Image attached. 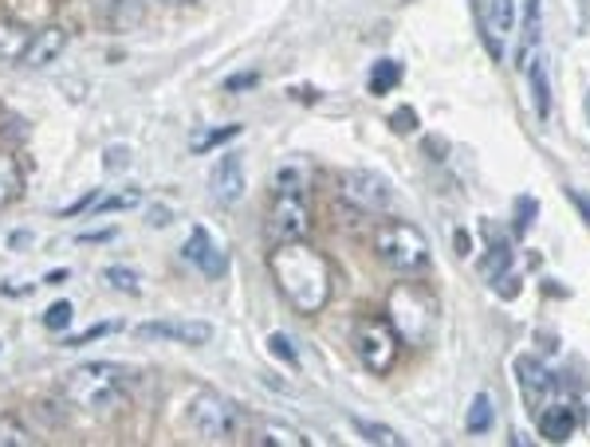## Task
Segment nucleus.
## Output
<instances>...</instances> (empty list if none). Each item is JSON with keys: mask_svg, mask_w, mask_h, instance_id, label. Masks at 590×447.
<instances>
[{"mask_svg": "<svg viewBox=\"0 0 590 447\" xmlns=\"http://www.w3.org/2000/svg\"><path fill=\"white\" fill-rule=\"evenodd\" d=\"M268 271L276 279V291L296 315L311 318L319 315L323 306L331 303L335 291V267L331 259L311 247L307 240H288V244H272Z\"/></svg>", "mask_w": 590, "mask_h": 447, "instance_id": "1", "label": "nucleus"}, {"mask_svg": "<svg viewBox=\"0 0 590 447\" xmlns=\"http://www.w3.org/2000/svg\"><path fill=\"white\" fill-rule=\"evenodd\" d=\"M126 385H130V369L114 361H95V366L72 369V376L63 381V397L84 412H114L126 400Z\"/></svg>", "mask_w": 590, "mask_h": 447, "instance_id": "2", "label": "nucleus"}, {"mask_svg": "<svg viewBox=\"0 0 590 447\" xmlns=\"http://www.w3.org/2000/svg\"><path fill=\"white\" fill-rule=\"evenodd\" d=\"M374 252L386 267L402 274H422L429 267V240L417 224L405 220H386L378 232H374Z\"/></svg>", "mask_w": 590, "mask_h": 447, "instance_id": "3", "label": "nucleus"}, {"mask_svg": "<svg viewBox=\"0 0 590 447\" xmlns=\"http://www.w3.org/2000/svg\"><path fill=\"white\" fill-rule=\"evenodd\" d=\"M386 310H390V325L398 330V337L402 342H414V346H422V342H429V334H434L437 325V303L434 295H425L417 283H398L390 291V298H386Z\"/></svg>", "mask_w": 590, "mask_h": 447, "instance_id": "4", "label": "nucleus"}, {"mask_svg": "<svg viewBox=\"0 0 590 447\" xmlns=\"http://www.w3.org/2000/svg\"><path fill=\"white\" fill-rule=\"evenodd\" d=\"M354 354H359V361H363L371 373H390L393 366H398V349H402V337H398V330L390 325V318H378V315H366L354 322Z\"/></svg>", "mask_w": 590, "mask_h": 447, "instance_id": "5", "label": "nucleus"}, {"mask_svg": "<svg viewBox=\"0 0 590 447\" xmlns=\"http://www.w3.org/2000/svg\"><path fill=\"white\" fill-rule=\"evenodd\" d=\"M240 424H244V412L228 397H221V393H197V397L189 400V427H193L201 439H213V444H217V439L237 436Z\"/></svg>", "mask_w": 590, "mask_h": 447, "instance_id": "6", "label": "nucleus"}, {"mask_svg": "<svg viewBox=\"0 0 590 447\" xmlns=\"http://www.w3.org/2000/svg\"><path fill=\"white\" fill-rule=\"evenodd\" d=\"M311 232V204L303 193H276L268 208V240L272 244H288L303 240Z\"/></svg>", "mask_w": 590, "mask_h": 447, "instance_id": "7", "label": "nucleus"}, {"mask_svg": "<svg viewBox=\"0 0 590 447\" xmlns=\"http://www.w3.org/2000/svg\"><path fill=\"white\" fill-rule=\"evenodd\" d=\"M339 193L347 204H354L359 213H390L393 208V189L382 174H371V169H351V174L339 181Z\"/></svg>", "mask_w": 590, "mask_h": 447, "instance_id": "8", "label": "nucleus"}, {"mask_svg": "<svg viewBox=\"0 0 590 447\" xmlns=\"http://www.w3.org/2000/svg\"><path fill=\"white\" fill-rule=\"evenodd\" d=\"M249 189V177H244V157L240 153H225L217 162V169L209 174V196L221 204V208H233V204L244 196Z\"/></svg>", "mask_w": 590, "mask_h": 447, "instance_id": "9", "label": "nucleus"}, {"mask_svg": "<svg viewBox=\"0 0 590 447\" xmlns=\"http://www.w3.org/2000/svg\"><path fill=\"white\" fill-rule=\"evenodd\" d=\"M516 381H519V393H524V405H528L531 417H536L539 408H548L551 397H555V376L539 366L536 357H519Z\"/></svg>", "mask_w": 590, "mask_h": 447, "instance_id": "10", "label": "nucleus"}, {"mask_svg": "<svg viewBox=\"0 0 590 447\" xmlns=\"http://www.w3.org/2000/svg\"><path fill=\"white\" fill-rule=\"evenodd\" d=\"M135 334L158 337V342H181V346H209L213 342V325L201 322V318H189V322H142Z\"/></svg>", "mask_w": 590, "mask_h": 447, "instance_id": "11", "label": "nucleus"}, {"mask_svg": "<svg viewBox=\"0 0 590 447\" xmlns=\"http://www.w3.org/2000/svg\"><path fill=\"white\" fill-rule=\"evenodd\" d=\"M181 255H186L193 267H201V274H209V279H221V274L228 271V255L221 252L217 240H213V235H209V228H201V224L189 232Z\"/></svg>", "mask_w": 590, "mask_h": 447, "instance_id": "12", "label": "nucleus"}, {"mask_svg": "<svg viewBox=\"0 0 590 447\" xmlns=\"http://www.w3.org/2000/svg\"><path fill=\"white\" fill-rule=\"evenodd\" d=\"M63 48H67V31H63L60 24H48V28L32 31V40H28V48H24L21 63L24 67H32V72H40V67H52V63L60 60Z\"/></svg>", "mask_w": 590, "mask_h": 447, "instance_id": "13", "label": "nucleus"}, {"mask_svg": "<svg viewBox=\"0 0 590 447\" xmlns=\"http://www.w3.org/2000/svg\"><path fill=\"white\" fill-rule=\"evenodd\" d=\"M516 0H492L488 4V12H485V43H488V51L500 60V40H504L507 31H516Z\"/></svg>", "mask_w": 590, "mask_h": 447, "instance_id": "14", "label": "nucleus"}, {"mask_svg": "<svg viewBox=\"0 0 590 447\" xmlns=\"http://www.w3.org/2000/svg\"><path fill=\"white\" fill-rule=\"evenodd\" d=\"M536 417H539V436L548 439V444H567L575 436V427H579V417H575L570 405H548L539 408Z\"/></svg>", "mask_w": 590, "mask_h": 447, "instance_id": "15", "label": "nucleus"}, {"mask_svg": "<svg viewBox=\"0 0 590 447\" xmlns=\"http://www.w3.org/2000/svg\"><path fill=\"white\" fill-rule=\"evenodd\" d=\"M249 444H260V447H303L307 439L296 432V427L280 424V420H249Z\"/></svg>", "mask_w": 590, "mask_h": 447, "instance_id": "16", "label": "nucleus"}, {"mask_svg": "<svg viewBox=\"0 0 590 447\" xmlns=\"http://www.w3.org/2000/svg\"><path fill=\"white\" fill-rule=\"evenodd\" d=\"M24 196V165L12 153L0 150V208H9Z\"/></svg>", "mask_w": 590, "mask_h": 447, "instance_id": "17", "label": "nucleus"}, {"mask_svg": "<svg viewBox=\"0 0 590 447\" xmlns=\"http://www.w3.org/2000/svg\"><path fill=\"white\" fill-rule=\"evenodd\" d=\"M528 79H531V106H536V114L539 118H551V75L543 55H536V63H528Z\"/></svg>", "mask_w": 590, "mask_h": 447, "instance_id": "18", "label": "nucleus"}, {"mask_svg": "<svg viewBox=\"0 0 590 447\" xmlns=\"http://www.w3.org/2000/svg\"><path fill=\"white\" fill-rule=\"evenodd\" d=\"M539 16H543V0H524V28H519V63L528 67L531 48L539 43Z\"/></svg>", "mask_w": 590, "mask_h": 447, "instance_id": "19", "label": "nucleus"}, {"mask_svg": "<svg viewBox=\"0 0 590 447\" xmlns=\"http://www.w3.org/2000/svg\"><path fill=\"white\" fill-rule=\"evenodd\" d=\"M307 184H311V169L296 162V165L276 169V177H272V193H303L307 196Z\"/></svg>", "mask_w": 590, "mask_h": 447, "instance_id": "20", "label": "nucleus"}, {"mask_svg": "<svg viewBox=\"0 0 590 447\" xmlns=\"http://www.w3.org/2000/svg\"><path fill=\"white\" fill-rule=\"evenodd\" d=\"M398 82H402V63H393V60H378V63H374L371 82H366V87H371V94H374V99H378V94H390L393 87H398Z\"/></svg>", "mask_w": 590, "mask_h": 447, "instance_id": "21", "label": "nucleus"}, {"mask_svg": "<svg viewBox=\"0 0 590 447\" xmlns=\"http://www.w3.org/2000/svg\"><path fill=\"white\" fill-rule=\"evenodd\" d=\"M28 40L32 31H24L21 24H0V60H21Z\"/></svg>", "mask_w": 590, "mask_h": 447, "instance_id": "22", "label": "nucleus"}, {"mask_svg": "<svg viewBox=\"0 0 590 447\" xmlns=\"http://www.w3.org/2000/svg\"><path fill=\"white\" fill-rule=\"evenodd\" d=\"M354 424V432L366 439V444H386V447H402L405 439L393 432V427H386V424H374V420H363V417H354L351 420Z\"/></svg>", "mask_w": 590, "mask_h": 447, "instance_id": "23", "label": "nucleus"}, {"mask_svg": "<svg viewBox=\"0 0 590 447\" xmlns=\"http://www.w3.org/2000/svg\"><path fill=\"white\" fill-rule=\"evenodd\" d=\"M507 267H512V247H507V244H492V252H488L485 259H480V274H485V279H488L492 286H497L500 279H504Z\"/></svg>", "mask_w": 590, "mask_h": 447, "instance_id": "24", "label": "nucleus"}, {"mask_svg": "<svg viewBox=\"0 0 590 447\" xmlns=\"http://www.w3.org/2000/svg\"><path fill=\"white\" fill-rule=\"evenodd\" d=\"M468 432L473 436H485L488 427H492V397L488 393H477V400H473V408H468Z\"/></svg>", "mask_w": 590, "mask_h": 447, "instance_id": "25", "label": "nucleus"}, {"mask_svg": "<svg viewBox=\"0 0 590 447\" xmlns=\"http://www.w3.org/2000/svg\"><path fill=\"white\" fill-rule=\"evenodd\" d=\"M103 279H106V286H111V291H123V295H142L138 271H130V267H106Z\"/></svg>", "mask_w": 590, "mask_h": 447, "instance_id": "26", "label": "nucleus"}, {"mask_svg": "<svg viewBox=\"0 0 590 447\" xmlns=\"http://www.w3.org/2000/svg\"><path fill=\"white\" fill-rule=\"evenodd\" d=\"M233 138H240V126H217V130H205L193 138V153H209L217 150V145L233 142Z\"/></svg>", "mask_w": 590, "mask_h": 447, "instance_id": "27", "label": "nucleus"}, {"mask_svg": "<svg viewBox=\"0 0 590 447\" xmlns=\"http://www.w3.org/2000/svg\"><path fill=\"white\" fill-rule=\"evenodd\" d=\"M28 444H32V436L21 420L0 417V447H28Z\"/></svg>", "mask_w": 590, "mask_h": 447, "instance_id": "28", "label": "nucleus"}, {"mask_svg": "<svg viewBox=\"0 0 590 447\" xmlns=\"http://www.w3.org/2000/svg\"><path fill=\"white\" fill-rule=\"evenodd\" d=\"M138 204H142V193H138V189H126V193L95 201V213H123V208H138Z\"/></svg>", "mask_w": 590, "mask_h": 447, "instance_id": "29", "label": "nucleus"}, {"mask_svg": "<svg viewBox=\"0 0 590 447\" xmlns=\"http://www.w3.org/2000/svg\"><path fill=\"white\" fill-rule=\"evenodd\" d=\"M72 315H75L72 303H52L48 310H43V330L60 334V330H67V325H72Z\"/></svg>", "mask_w": 590, "mask_h": 447, "instance_id": "30", "label": "nucleus"}, {"mask_svg": "<svg viewBox=\"0 0 590 447\" xmlns=\"http://www.w3.org/2000/svg\"><path fill=\"white\" fill-rule=\"evenodd\" d=\"M268 349L280 357V361H288L291 369H300V357H296V349H291V337L288 334H272L268 337Z\"/></svg>", "mask_w": 590, "mask_h": 447, "instance_id": "31", "label": "nucleus"}, {"mask_svg": "<svg viewBox=\"0 0 590 447\" xmlns=\"http://www.w3.org/2000/svg\"><path fill=\"white\" fill-rule=\"evenodd\" d=\"M256 82H260V72H237V75H228L221 87H225L228 94H244V91H252Z\"/></svg>", "mask_w": 590, "mask_h": 447, "instance_id": "32", "label": "nucleus"}, {"mask_svg": "<svg viewBox=\"0 0 590 447\" xmlns=\"http://www.w3.org/2000/svg\"><path fill=\"white\" fill-rule=\"evenodd\" d=\"M539 213V204L531 201V196H519L516 201V235H524L528 232V224H531V216Z\"/></svg>", "mask_w": 590, "mask_h": 447, "instance_id": "33", "label": "nucleus"}, {"mask_svg": "<svg viewBox=\"0 0 590 447\" xmlns=\"http://www.w3.org/2000/svg\"><path fill=\"white\" fill-rule=\"evenodd\" d=\"M114 330V322H99V325H91V330H84V334H75V337H67L63 346H87V342H99V337H106Z\"/></svg>", "mask_w": 590, "mask_h": 447, "instance_id": "34", "label": "nucleus"}, {"mask_svg": "<svg viewBox=\"0 0 590 447\" xmlns=\"http://www.w3.org/2000/svg\"><path fill=\"white\" fill-rule=\"evenodd\" d=\"M390 126H393V133H414L417 130V114L410 111V106H402V111L390 114Z\"/></svg>", "mask_w": 590, "mask_h": 447, "instance_id": "35", "label": "nucleus"}, {"mask_svg": "<svg viewBox=\"0 0 590 447\" xmlns=\"http://www.w3.org/2000/svg\"><path fill=\"white\" fill-rule=\"evenodd\" d=\"M95 201H99V193H87V196H79L75 204H67V208H60V216L67 220V216H79V213H87V208H95Z\"/></svg>", "mask_w": 590, "mask_h": 447, "instance_id": "36", "label": "nucleus"}, {"mask_svg": "<svg viewBox=\"0 0 590 447\" xmlns=\"http://www.w3.org/2000/svg\"><path fill=\"white\" fill-rule=\"evenodd\" d=\"M170 220H174V216H170V208H162V204H154V208H150V216H146V224H150V228H166Z\"/></svg>", "mask_w": 590, "mask_h": 447, "instance_id": "37", "label": "nucleus"}, {"mask_svg": "<svg viewBox=\"0 0 590 447\" xmlns=\"http://www.w3.org/2000/svg\"><path fill=\"white\" fill-rule=\"evenodd\" d=\"M67 279H72V271H67V267H55V271H48V279H43V283H52V286H60V283H67Z\"/></svg>", "mask_w": 590, "mask_h": 447, "instance_id": "38", "label": "nucleus"}, {"mask_svg": "<svg viewBox=\"0 0 590 447\" xmlns=\"http://www.w3.org/2000/svg\"><path fill=\"white\" fill-rule=\"evenodd\" d=\"M111 228H106V232H91V235H79V244H103V240H111Z\"/></svg>", "mask_w": 590, "mask_h": 447, "instance_id": "39", "label": "nucleus"}, {"mask_svg": "<svg viewBox=\"0 0 590 447\" xmlns=\"http://www.w3.org/2000/svg\"><path fill=\"white\" fill-rule=\"evenodd\" d=\"M570 201L579 204V213L587 216V224H590V196H582V193H570Z\"/></svg>", "mask_w": 590, "mask_h": 447, "instance_id": "40", "label": "nucleus"}, {"mask_svg": "<svg viewBox=\"0 0 590 447\" xmlns=\"http://www.w3.org/2000/svg\"><path fill=\"white\" fill-rule=\"evenodd\" d=\"M28 240H32V232H16V235H12V247L21 252V244H28Z\"/></svg>", "mask_w": 590, "mask_h": 447, "instance_id": "41", "label": "nucleus"}, {"mask_svg": "<svg viewBox=\"0 0 590 447\" xmlns=\"http://www.w3.org/2000/svg\"><path fill=\"white\" fill-rule=\"evenodd\" d=\"M456 252L468 255V235H465V232H456Z\"/></svg>", "mask_w": 590, "mask_h": 447, "instance_id": "42", "label": "nucleus"}, {"mask_svg": "<svg viewBox=\"0 0 590 447\" xmlns=\"http://www.w3.org/2000/svg\"><path fill=\"white\" fill-rule=\"evenodd\" d=\"M582 106H587V118H590V91L582 94Z\"/></svg>", "mask_w": 590, "mask_h": 447, "instance_id": "43", "label": "nucleus"}, {"mask_svg": "<svg viewBox=\"0 0 590 447\" xmlns=\"http://www.w3.org/2000/svg\"><path fill=\"white\" fill-rule=\"evenodd\" d=\"M166 4H193V0H166Z\"/></svg>", "mask_w": 590, "mask_h": 447, "instance_id": "44", "label": "nucleus"}]
</instances>
